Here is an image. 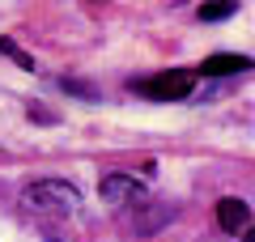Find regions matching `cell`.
I'll list each match as a JSON object with an SVG mask.
<instances>
[{"label":"cell","mask_w":255,"mask_h":242,"mask_svg":"<svg viewBox=\"0 0 255 242\" xmlns=\"http://www.w3.org/2000/svg\"><path fill=\"white\" fill-rule=\"evenodd\" d=\"M21 204H26L30 213L68 217V213H77V204H81V191H77L73 183H64V179H38V183H30V187L21 191Z\"/></svg>","instance_id":"1"},{"label":"cell","mask_w":255,"mask_h":242,"mask_svg":"<svg viewBox=\"0 0 255 242\" xmlns=\"http://www.w3.org/2000/svg\"><path fill=\"white\" fill-rule=\"evenodd\" d=\"M132 90L145 94L153 102H179L196 90V68H166L157 77H145V81H132Z\"/></svg>","instance_id":"2"},{"label":"cell","mask_w":255,"mask_h":242,"mask_svg":"<svg viewBox=\"0 0 255 242\" xmlns=\"http://www.w3.org/2000/svg\"><path fill=\"white\" fill-rule=\"evenodd\" d=\"M98 191H102V200H107V204H119V208H124V204H136V208H140V204L149 200L145 183H140L136 174H124V170H111L107 179L98 183Z\"/></svg>","instance_id":"3"},{"label":"cell","mask_w":255,"mask_h":242,"mask_svg":"<svg viewBox=\"0 0 255 242\" xmlns=\"http://www.w3.org/2000/svg\"><path fill=\"white\" fill-rule=\"evenodd\" d=\"M247 68H255V60H251V55L217 51V55H209V60H204L196 72H204V77H234V72H247Z\"/></svg>","instance_id":"4"},{"label":"cell","mask_w":255,"mask_h":242,"mask_svg":"<svg viewBox=\"0 0 255 242\" xmlns=\"http://www.w3.org/2000/svg\"><path fill=\"white\" fill-rule=\"evenodd\" d=\"M247 221H251V208H247L243 200L230 196V200H221V204H217V225H221L226 234H238Z\"/></svg>","instance_id":"5"},{"label":"cell","mask_w":255,"mask_h":242,"mask_svg":"<svg viewBox=\"0 0 255 242\" xmlns=\"http://www.w3.org/2000/svg\"><path fill=\"white\" fill-rule=\"evenodd\" d=\"M234 13H238L234 0H217V4H200L196 17H200V21H226V17H234Z\"/></svg>","instance_id":"6"},{"label":"cell","mask_w":255,"mask_h":242,"mask_svg":"<svg viewBox=\"0 0 255 242\" xmlns=\"http://www.w3.org/2000/svg\"><path fill=\"white\" fill-rule=\"evenodd\" d=\"M0 55H13V60H17L21 68H34V60H30V55L21 51L17 43H13V38H0Z\"/></svg>","instance_id":"7"},{"label":"cell","mask_w":255,"mask_h":242,"mask_svg":"<svg viewBox=\"0 0 255 242\" xmlns=\"http://www.w3.org/2000/svg\"><path fill=\"white\" fill-rule=\"evenodd\" d=\"M60 85H64L68 94H85V98H94V85H85V81H68V77H64Z\"/></svg>","instance_id":"8"},{"label":"cell","mask_w":255,"mask_h":242,"mask_svg":"<svg viewBox=\"0 0 255 242\" xmlns=\"http://www.w3.org/2000/svg\"><path fill=\"white\" fill-rule=\"evenodd\" d=\"M243 242H255V225H251V230H247V238Z\"/></svg>","instance_id":"9"}]
</instances>
